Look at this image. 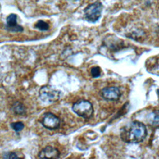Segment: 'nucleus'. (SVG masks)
<instances>
[{
  "label": "nucleus",
  "instance_id": "13",
  "mask_svg": "<svg viewBox=\"0 0 159 159\" xmlns=\"http://www.w3.org/2000/svg\"><path fill=\"white\" fill-rule=\"evenodd\" d=\"M91 75L93 78H98L101 76V68L99 66H93L91 69Z\"/></svg>",
  "mask_w": 159,
  "mask_h": 159
},
{
  "label": "nucleus",
  "instance_id": "17",
  "mask_svg": "<svg viewBox=\"0 0 159 159\" xmlns=\"http://www.w3.org/2000/svg\"><path fill=\"white\" fill-rule=\"evenodd\" d=\"M0 7H1V6H0Z\"/></svg>",
  "mask_w": 159,
  "mask_h": 159
},
{
  "label": "nucleus",
  "instance_id": "6",
  "mask_svg": "<svg viewBox=\"0 0 159 159\" xmlns=\"http://www.w3.org/2000/svg\"><path fill=\"white\" fill-rule=\"evenodd\" d=\"M101 95L105 100L116 101L120 99L121 92L118 87L107 86L101 90Z\"/></svg>",
  "mask_w": 159,
  "mask_h": 159
},
{
  "label": "nucleus",
  "instance_id": "1",
  "mask_svg": "<svg viewBox=\"0 0 159 159\" xmlns=\"http://www.w3.org/2000/svg\"><path fill=\"white\" fill-rule=\"evenodd\" d=\"M147 135L145 125L138 120L132 121L123 126L120 130V137L122 141L127 143L142 142Z\"/></svg>",
  "mask_w": 159,
  "mask_h": 159
},
{
  "label": "nucleus",
  "instance_id": "8",
  "mask_svg": "<svg viewBox=\"0 0 159 159\" xmlns=\"http://www.w3.org/2000/svg\"><path fill=\"white\" fill-rule=\"evenodd\" d=\"M60 153L58 150L52 146H47L43 148L38 155L40 158H59Z\"/></svg>",
  "mask_w": 159,
  "mask_h": 159
},
{
  "label": "nucleus",
  "instance_id": "14",
  "mask_svg": "<svg viewBox=\"0 0 159 159\" xmlns=\"http://www.w3.org/2000/svg\"><path fill=\"white\" fill-rule=\"evenodd\" d=\"M2 157L4 158H22L20 156H19L16 152H8L5 153Z\"/></svg>",
  "mask_w": 159,
  "mask_h": 159
},
{
  "label": "nucleus",
  "instance_id": "16",
  "mask_svg": "<svg viewBox=\"0 0 159 159\" xmlns=\"http://www.w3.org/2000/svg\"><path fill=\"white\" fill-rule=\"evenodd\" d=\"M74 1H76V0H74Z\"/></svg>",
  "mask_w": 159,
  "mask_h": 159
},
{
  "label": "nucleus",
  "instance_id": "11",
  "mask_svg": "<svg viewBox=\"0 0 159 159\" xmlns=\"http://www.w3.org/2000/svg\"><path fill=\"white\" fill-rule=\"evenodd\" d=\"M35 27L39 29L40 30H47L49 29V25L42 20H39L35 25Z\"/></svg>",
  "mask_w": 159,
  "mask_h": 159
},
{
  "label": "nucleus",
  "instance_id": "4",
  "mask_svg": "<svg viewBox=\"0 0 159 159\" xmlns=\"http://www.w3.org/2000/svg\"><path fill=\"white\" fill-rule=\"evenodd\" d=\"M102 7V3L98 1L87 6L84 9L86 20L92 23L98 21L101 16Z\"/></svg>",
  "mask_w": 159,
  "mask_h": 159
},
{
  "label": "nucleus",
  "instance_id": "10",
  "mask_svg": "<svg viewBox=\"0 0 159 159\" xmlns=\"http://www.w3.org/2000/svg\"><path fill=\"white\" fill-rule=\"evenodd\" d=\"M12 111L17 115H24L26 113V108L24 105L19 102L16 101L12 105Z\"/></svg>",
  "mask_w": 159,
  "mask_h": 159
},
{
  "label": "nucleus",
  "instance_id": "2",
  "mask_svg": "<svg viewBox=\"0 0 159 159\" xmlns=\"http://www.w3.org/2000/svg\"><path fill=\"white\" fill-rule=\"evenodd\" d=\"M73 111L78 116L85 119H90L94 113L92 104L87 100L81 99L75 102L72 106Z\"/></svg>",
  "mask_w": 159,
  "mask_h": 159
},
{
  "label": "nucleus",
  "instance_id": "3",
  "mask_svg": "<svg viewBox=\"0 0 159 159\" xmlns=\"http://www.w3.org/2000/svg\"><path fill=\"white\" fill-rule=\"evenodd\" d=\"M39 93L40 99L46 103L55 102L58 101L62 95L60 91L49 85H45L40 88Z\"/></svg>",
  "mask_w": 159,
  "mask_h": 159
},
{
  "label": "nucleus",
  "instance_id": "9",
  "mask_svg": "<svg viewBox=\"0 0 159 159\" xmlns=\"http://www.w3.org/2000/svg\"><path fill=\"white\" fill-rule=\"evenodd\" d=\"M124 42L120 39L116 37H109V40H106V45L112 51H118L123 47Z\"/></svg>",
  "mask_w": 159,
  "mask_h": 159
},
{
  "label": "nucleus",
  "instance_id": "15",
  "mask_svg": "<svg viewBox=\"0 0 159 159\" xmlns=\"http://www.w3.org/2000/svg\"><path fill=\"white\" fill-rule=\"evenodd\" d=\"M157 94H158V96H159V89L157 90Z\"/></svg>",
  "mask_w": 159,
  "mask_h": 159
},
{
  "label": "nucleus",
  "instance_id": "12",
  "mask_svg": "<svg viewBox=\"0 0 159 159\" xmlns=\"http://www.w3.org/2000/svg\"><path fill=\"white\" fill-rule=\"evenodd\" d=\"M11 127L14 131L20 132L24 129V124H23L22 122L19 121V122H16L11 123Z\"/></svg>",
  "mask_w": 159,
  "mask_h": 159
},
{
  "label": "nucleus",
  "instance_id": "7",
  "mask_svg": "<svg viewBox=\"0 0 159 159\" xmlns=\"http://www.w3.org/2000/svg\"><path fill=\"white\" fill-rule=\"evenodd\" d=\"M6 29L14 32H21L24 28L17 23V16L15 14H9L6 19Z\"/></svg>",
  "mask_w": 159,
  "mask_h": 159
},
{
  "label": "nucleus",
  "instance_id": "5",
  "mask_svg": "<svg viewBox=\"0 0 159 159\" xmlns=\"http://www.w3.org/2000/svg\"><path fill=\"white\" fill-rule=\"evenodd\" d=\"M41 123L45 128L52 130L59 128L60 120L55 114L51 112H46L42 116Z\"/></svg>",
  "mask_w": 159,
  "mask_h": 159
}]
</instances>
